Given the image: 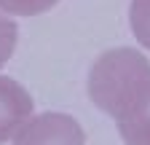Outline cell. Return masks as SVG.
<instances>
[{
	"label": "cell",
	"mask_w": 150,
	"mask_h": 145,
	"mask_svg": "<svg viewBox=\"0 0 150 145\" xmlns=\"http://www.w3.org/2000/svg\"><path fill=\"white\" fill-rule=\"evenodd\" d=\"M150 94V62L142 51L112 48L88 70V97L112 118H123Z\"/></svg>",
	"instance_id": "cell-1"
},
{
	"label": "cell",
	"mask_w": 150,
	"mask_h": 145,
	"mask_svg": "<svg viewBox=\"0 0 150 145\" xmlns=\"http://www.w3.org/2000/svg\"><path fill=\"white\" fill-rule=\"evenodd\" d=\"M11 145H86L83 126L67 113L30 116L11 137Z\"/></svg>",
	"instance_id": "cell-2"
},
{
	"label": "cell",
	"mask_w": 150,
	"mask_h": 145,
	"mask_svg": "<svg viewBox=\"0 0 150 145\" xmlns=\"http://www.w3.org/2000/svg\"><path fill=\"white\" fill-rule=\"evenodd\" d=\"M32 116V97L22 83L0 75V142H8Z\"/></svg>",
	"instance_id": "cell-3"
},
{
	"label": "cell",
	"mask_w": 150,
	"mask_h": 145,
	"mask_svg": "<svg viewBox=\"0 0 150 145\" xmlns=\"http://www.w3.org/2000/svg\"><path fill=\"white\" fill-rule=\"evenodd\" d=\"M115 126L126 145H150V94L131 113L118 118Z\"/></svg>",
	"instance_id": "cell-4"
},
{
	"label": "cell",
	"mask_w": 150,
	"mask_h": 145,
	"mask_svg": "<svg viewBox=\"0 0 150 145\" xmlns=\"http://www.w3.org/2000/svg\"><path fill=\"white\" fill-rule=\"evenodd\" d=\"M129 22H131V30H134V38L142 43V48L150 51V3L131 0V6H129Z\"/></svg>",
	"instance_id": "cell-5"
},
{
	"label": "cell",
	"mask_w": 150,
	"mask_h": 145,
	"mask_svg": "<svg viewBox=\"0 0 150 145\" xmlns=\"http://www.w3.org/2000/svg\"><path fill=\"white\" fill-rule=\"evenodd\" d=\"M56 3L59 0H0V8L13 16H35V14H46Z\"/></svg>",
	"instance_id": "cell-6"
},
{
	"label": "cell",
	"mask_w": 150,
	"mask_h": 145,
	"mask_svg": "<svg viewBox=\"0 0 150 145\" xmlns=\"http://www.w3.org/2000/svg\"><path fill=\"white\" fill-rule=\"evenodd\" d=\"M16 41H19V27H16V22L8 19V16L0 11V67L11 59V54L16 48Z\"/></svg>",
	"instance_id": "cell-7"
},
{
	"label": "cell",
	"mask_w": 150,
	"mask_h": 145,
	"mask_svg": "<svg viewBox=\"0 0 150 145\" xmlns=\"http://www.w3.org/2000/svg\"><path fill=\"white\" fill-rule=\"evenodd\" d=\"M142 3H150V0H142Z\"/></svg>",
	"instance_id": "cell-8"
}]
</instances>
